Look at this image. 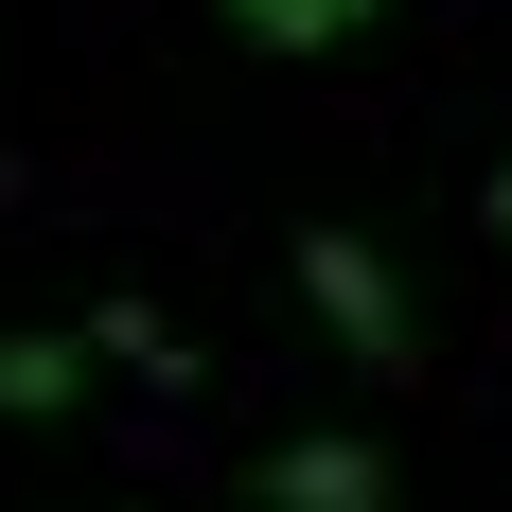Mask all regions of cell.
Instances as JSON below:
<instances>
[{
  "instance_id": "1",
  "label": "cell",
  "mask_w": 512,
  "mask_h": 512,
  "mask_svg": "<svg viewBox=\"0 0 512 512\" xmlns=\"http://www.w3.org/2000/svg\"><path fill=\"white\" fill-rule=\"evenodd\" d=\"M283 265H301L318 336H336L354 371H424V301L389 283V248H371V230H283Z\"/></svg>"
},
{
  "instance_id": "2",
  "label": "cell",
  "mask_w": 512,
  "mask_h": 512,
  "mask_svg": "<svg viewBox=\"0 0 512 512\" xmlns=\"http://www.w3.org/2000/svg\"><path fill=\"white\" fill-rule=\"evenodd\" d=\"M248 512H389V442L371 424H265L248 442Z\"/></svg>"
},
{
  "instance_id": "3",
  "label": "cell",
  "mask_w": 512,
  "mask_h": 512,
  "mask_svg": "<svg viewBox=\"0 0 512 512\" xmlns=\"http://www.w3.org/2000/svg\"><path fill=\"white\" fill-rule=\"evenodd\" d=\"M71 336H89V371H124V389H212V371H195V336H177L159 301H89Z\"/></svg>"
},
{
  "instance_id": "4",
  "label": "cell",
  "mask_w": 512,
  "mask_h": 512,
  "mask_svg": "<svg viewBox=\"0 0 512 512\" xmlns=\"http://www.w3.org/2000/svg\"><path fill=\"white\" fill-rule=\"evenodd\" d=\"M53 407H89V336H0V424H53Z\"/></svg>"
},
{
  "instance_id": "5",
  "label": "cell",
  "mask_w": 512,
  "mask_h": 512,
  "mask_svg": "<svg viewBox=\"0 0 512 512\" xmlns=\"http://www.w3.org/2000/svg\"><path fill=\"white\" fill-rule=\"evenodd\" d=\"M212 18H230L248 53H354L371 18H389V0H212Z\"/></svg>"
},
{
  "instance_id": "6",
  "label": "cell",
  "mask_w": 512,
  "mask_h": 512,
  "mask_svg": "<svg viewBox=\"0 0 512 512\" xmlns=\"http://www.w3.org/2000/svg\"><path fill=\"white\" fill-rule=\"evenodd\" d=\"M477 212H495V248H512V159H495V195H477Z\"/></svg>"
}]
</instances>
